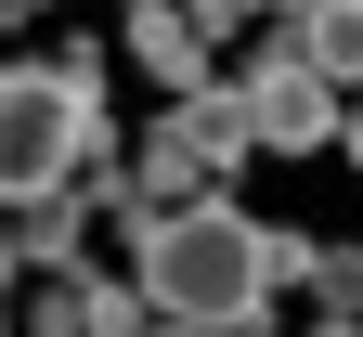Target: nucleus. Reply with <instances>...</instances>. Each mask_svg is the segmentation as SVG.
<instances>
[{
    "mask_svg": "<svg viewBox=\"0 0 363 337\" xmlns=\"http://www.w3.org/2000/svg\"><path fill=\"white\" fill-rule=\"evenodd\" d=\"M156 299H130V285H39V337H130Z\"/></svg>",
    "mask_w": 363,
    "mask_h": 337,
    "instance_id": "nucleus-6",
    "label": "nucleus"
},
{
    "mask_svg": "<svg viewBox=\"0 0 363 337\" xmlns=\"http://www.w3.org/2000/svg\"><path fill=\"white\" fill-rule=\"evenodd\" d=\"M311 299H325L337 324H363V247H325V260H311Z\"/></svg>",
    "mask_w": 363,
    "mask_h": 337,
    "instance_id": "nucleus-8",
    "label": "nucleus"
},
{
    "mask_svg": "<svg viewBox=\"0 0 363 337\" xmlns=\"http://www.w3.org/2000/svg\"><path fill=\"white\" fill-rule=\"evenodd\" d=\"M78 233H91V182H78V195H13V272L78 260Z\"/></svg>",
    "mask_w": 363,
    "mask_h": 337,
    "instance_id": "nucleus-5",
    "label": "nucleus"
},
{
    "mask_svg": "<svg viewBox=\"0 0 363 337\" xmlns=\"http://www.w3.org/2000/svg\"><path fill=\"white\" fill-rule=\"evenodd\" d=\"M208 337H259V324H208Z\"/></svg>",
    "mask_w": 363,
    "mask_h": 337,
    "instance_id": "nucleus-12",
    "label": "nucleus"
},
{
    "mask_svg": "<svg viewBox=\"0 0 363 337\" xmlns=\"http://www.w3.org/2000/svg\"><path fill=\"white\" fill-rule=\"evenodd\" d=\"M247 117H259V143H286V156H298V143H325V130H350V117H337V78L298 53V26L247 65Z\"/></svg>",
    "mask_w": 363,
    "mask_h": 337,
    "instance_id": "nucleus-3",
    "label": "nucleus"
},
{
    "mask_svg": "<svg viewBox=\"0 0 363 337\" xmlns=\"http://www.w3.org/2000/svg\"><path fill=\"white\" fill-rule=\"evenodd\" d=\"M325 337H363V324H337V311H325Z\"/></svg>",
    "mask_w": 363,
    "mask_h": 337,
    "instance_id": "nucleus-13",
    "label": "nucleus"
},
{
    "mask_svg": "<svg viewBox=\"0 0 363 337\" xmlns=\"http://www.w3.org/2000/svg\"><path fill=\"white\" fill-rule=\"evenodd\" d=\"M13 13H39V0H13Z\"/></svg>",
    "mask_w": 363,
    "mask_h": 337,
    "instance_id": "nucleus-15",
    "label": "nucleus"
},
{
    "mask_svg": "<svg viewBox=\"0 0 363 337\" xmlns=\"http://www.w3.org/2000/svg\"><path fill=\"white\" fill-rule=\"evenodd\" d=\"M337 143H350V156H363V117H350V130H337Z\"/></svg>",
    "mask_w": 363,
    "mask_h": 337,
    "instance_id": "nucleus-11",
    "label": "nucleus"
},
{
    "mask_svg": "<svg viewBox=\"0 0 363 337\" xmlns=\"http://www.w3.org/2000/svg\"><path fill=\"white\" fill-rule=\"evenodd\" d=\"M298 13H311V0H286V26H298Z\"/></svg>",
    "mask_w": 363,
    "mask_h": 337,
    "instance_id": "nucleus-14",
    "label": "nucleus"
},
{
    "mask_svg": "<svg viewBox=\"0 0 363 337\" xmlns=\"http://www.w3.org/2000/svg\"><path fill=\"white\" fill-rule=\"evenodd\" d=\"M130 337H195V324H169V311H143V324H130Z\"/></svg>",
    "mask_w": 363,
    "mask_h": 337,
    "instance_id": "nucleus-10",
    "label": "nucleus"
},
{
    "mask_svg": "<svg viewBox=\"0 0 363 337\" xmlns=\"http://www.w3.org/2000/svg\"><path fill=\"white\" fill-rule=\"evenodd\" d=\"M130 53H143V65L169 78V104H182V91H208V26L182 13V0H156V13H130Z\"/></svg>",
    "mask_w": 363,
    "mask_h": 337,
    "instance_id": "nucleus-4",
    "label": "nucleus"
},
{
    "mask_svg": "<svg viewBox=\"0 0 363 337\" xmlns=\"http://www.w3.org/2000/svg\"><path fill=\"white\" fill-rule=\"evenodd\" d=\"M182 13H195V26L220 39V26H247V0H182Z\"/></svg>",
    "mask_w": 363,
    "mask_h": 337,
    "instance_id": "nucleus-9",
    "label": "nucleus"
},
{
    "mask_svg": "<svg viewBox=\"0 0 363 337\" xmlns=\"http://www.w3.org/2000/svg\"><path fill=\"white\" fill-rule=\"evenodd\" d=\"M78 169H104V53H26L0 78V182L65 195Z\"/></svg>",
    "mask_w": 363,
    "mask_h": 337,
    "instance_id": "nucleus-2",
    "label": "nucleus"
},
{
    "mask_svg": "<svg viewBox=\"0 0 363 337\" xmlns=\"http://www.w3.org/2000/svg\"><path fill=\"white\" fill-rule=\"evenodd\" d=\"M298 53L350 91V78H363V0H311V13H298Z\"/></svg>",
    "mask_w": 363,
    "mask_h": 337,
    "instance_id": "nucleus-7",
    "label": "nucleus"
},
{
    "mask_svg": "<svg viewBox=\"0 0 363 337\" xmlns=\"http://www.w3.org/2000/svg\"><path fill=\"white\" fill-rule=\"evenodd\" d=\"M286 285V260H272V221H247V208H182V221H156V247H143V299L169 311V324H259V299Z\"/></svg>",
    "mask_w": 363,
    "mask_h": 337,
    "instance_id": "nucleus-1",
    "label": "nucleus"
}]
</instances>
